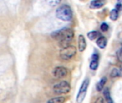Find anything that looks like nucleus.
I'll return each mask as SVG.
<instances>
[{"mask_svg":"<svg viewBox=\"0 0 122 103\" xmlns=\"http://www.w3.org/2000/svg\"><path fill=\"white\" fill-rule=\"evenodd\" d=\"M74 36V31L70 28H64L51 34L52 38L59 42V45L61 48H64L70 45Z\"/></svg>","mask_w":122,"mask_h":103,"instance_id":"obj_1","label":"nucleus"},{"mask_svg":"<svg viewBox=\"0 0 122 103\" xmlns=\"http://www.w3.org/2000/svg\"><path fill=\"white\" fill-rule=\"evenodd\" d=\"M72 10L69 5L64 4L59 6L56 10V16L61 21L69 22L72 19Z\"/></svg>","mask_w":122,"mask_h":103,"instance_id":"obj_2","label":"nucleus"},{"mask_svg":"<svg viewBox=\"0 0 122 103\" xmlns=\"http://www.w3.org/2000/svg\"><path fill=\"white\" fill-rule=\"evenodd\" d=\"M76 54V47L70 44L66 47L61 49L59 52V56L64 60H69L73 58Z\"/></svg>","mask_w":122,"mask_h":103,"instance_id":"obj_3","label":"nucleus"},{"mask_svg":"<svg viewBox=\"0 0 122 103\" xmlns=\"http://www.w3.org/2000/svg\"><path fill=\"white\" fill-rule=\"evenodd\" d=\"M71 90V86L69 83L66 81H61L56 85H54L53 87V90L54 93L57 95H63L67 94Z\"/></svg>","mask_w":122,"mask_h":103,"instance_id":"obj_4","label":"nucleus"},{"mask_svg":"<svg viewBox=\"0 0 122 103\" xmlns=\"http://www.w3.org/2000/svg\"><path fill=\"white\" fill-rule=\"evenodd\" d=\"M89 82H90L89 79H85L84 82H82L79 88V92L77 94V96H76V103H82L84 100V98L86 97V92L89 85Z\"/></svg>","mask_w":122,"mask_h":103,"instance_id":"obj_5","label":"nucleus"},{"mask_svg":"<svg viewBox=\"0 0 122 103\" xmlns=\"http://www.w3.org/2000/svg\"><path fill=\"white\" fill-rule=\"evenodd\" d=\"M68 74V70L66 67H56L54 71H53V75L55 78L56 79H62L65 77Z\"/></svg>","mask_w":122,"mask_h":103,"instance_id":"obj_6","label":"nucleus"},{"mask_svg":"<svg viewBox=\"0 0 122 103\" xmlns=\"http://www.w3.org/2000/svg\"><path fill=\"white\" fill-rule=\"evenodd\" d=\"M99 56L97 53H95L92 55V61L90 62V69L92 70H97L99 67Z\"/></svg>","mask_w":122,"mask_h":103,"instance_id":"obj_7","label":"nucleus"},{"mask_svg":"<svg viewBox=\"0 0 122 103\" xmlns=\"http://www.w3.org/2000/svg\"><path fill=\"white\" fill-rule=\"evenodd\" d=\"M86 47V42L84 37L80 34L78 37V49L79 52H84Z\"/></svg>","mask_w":122,"mask_h":103,"instance_id":"obj_8","label":"nucleus"},{"mask_svg":"<svg viewBox=\"0 0 122 103\" xmlns=\"http://www.w3.org/2000/svg\"><path fill=\"white\" fill-rule=\"evenodd\" d=\"M105 4V0H92L90 2L89 7L92 9H97L103 7Z\"/></svg>","mask_w":122,"mask_h":103,"instance_id":"obj_9","label":"nucleus"},{"mask_svg":"<svg viewBox=\"0 0 122 103\" xmlns=\"http://www.w3.org/2000/svg\"><path fill=\"white\" fill-rule=\"evenodd\" d=\"M97 44L101 49L105 48L107 44V38L105 37H104V36H100L97 39Z\"/></svg>","mask_w":122,"mask_h":103,"instance_id":"obj_10","label":"nucleus"},{"mask_svg":"<svg viewBox=\"0 0 122 103\" xmlns=\"http://www.w3.org/2000/svg\"><path fill=\"white\" fill-rule=\"evenodd\" d=\"M104 100L107 102V103H113V100L112 98L109 89L107 87L104 90Z\"/></svg>","mask_w":122,"mask_h":103,"instance_id":"obj_11","label":"nucleus"},{"mask_svg":"<svg viewBox=\"0 0 122 103\" xmlns=\"http://www.w3.org/2000/svg\"><path fill=\"white\" fill-rule=\"evenodd\" d=\"M65 101H66V98L64 97L59 96V97L53 98L49 100L47 103H64Z\"/></svg>","mask_w":122,"mask_h":103,"instance_id":"obj_12","label":"nucleus"},{"mask_svg":"<svg viewBox=\"0 0 122 103\" xmlns=\"http://www.w3.org/2000/svg\"><path fill=\"white\" fill-rule=\"evenodd\" d=\"M87 37L90 40L93 41L94 39H97L100 37V34H99V32L97 31H92V32H88Z\"/></svg>","mask_w":122,"mask_h":103,"instance_id":"obj_13","label":"nucleus"},{"mask_svg":"<svg viewBox=\"0 0 122 103\" xmlns=\"http://www.w3.org/2000/svg\"><path fill=\"white\" fill-rule=\"evenodd\" d=\"M106 82H107V78H106V77H102V78L101 79V80L97 83V86H96L97 90L99 91V92L102 91V90L104 89Z\"/></svg>","mask_w":122,"mask_h":103,"instance_id":"obj_14","label":"nucleus"},{"mask_svg":"<svg viewBox=\"0 0 122 103\" xmlns=\"http://www.w3.org/2000/svg\"><path fill=\"white\" fill-rule=\"evenodd\" d=\"M119 11L117 10L116 9H112L111 11H110V14H109V17L110 19L112 20V21H116L117 20L118 17H119Z\"/></svg>","mask_w":122,"mask_h":103,"instance_id":"obj_15","label":"nucleus"},{"mask_svg":"<svg viewBox=\"0 0 122 103\" xmlns=\"http://www.w3.org/2000/svg\"><path fill=\"white\" fill-rule=\"evenodd\" d=\"M122 72L121 71L120 69H118V68H114L111 72V77L112 78H115V77H120L122 76Z\"/></svg>","mask_w":122,"mask_h":103,"instance_id":"obj_16","label":"nucleus"},{"mask_svg":"<svg viewBox=\"0 0 122 103\" xmlns=\"http://www.w3.org/2000/svg\"><path fill=\"white\" fill-rule=\"evenodd\" d=\"M61 0H45V1L46 2L47 4H49V6H57Z\"/></svg>","mask_w":122,"mask_h":103,"instance_id":"obj_17","label":"nucleus"},{"mask_svg":"<svg viewBox=\"0 0 122 103\" xmlns=\"http://www.w3.org/2000/svg\"><path fill=\"white\" fill-rule=\"evenodd\" d=\"M100 28H101V30H102V32H107V31L109 29V25H108L107 23L104 22V23H102V24H101Z\"/></svg>","mask_w":122,"mask_h":103,"instance_id":"obj_18","label":"nucleus"},{"mask_svg":"<svg viewBox=\"0 0 122 103\" xmlns=\"http://www.w3.org/2000/svg\"><path fill=\"white\" fill-rule=\"evenodd\" d=\"M117 54V59H118V60H119L121 63H122V47H121V48L118 50Z\"/></svg>","mask_w":122,"mask_h":103,"instance_id":"obj_19","label":"nucleus"},{"mask_svg":"<svg viewBox=\"0 0 122 103\" xmlns=\"http://www.w3.org/2000/svg\"><path fill=\"white\" fill-rule=\"evenodd\" d=\"M94 103H106V101L104 100V99L102 97H99Z\"/></svg>","mask_w":122,"mask_h":103,"instance_id":"obj_20","label":"nucleus"},{"mask_svg":"<svg viewBox=\"0 0 122 103\" xmlns=\"http://www.w3.org/2000/svg\"><path fill=\"white\" fill-rule=\"evenodd\" d=\"M117 3H119V4H122V0H117Z\"/></svg>","mask_w":122,"mask_h":103,"instance_id":"obj_21","label":"nucleus"},{"mask_svg":"<svg viewBox=\"0 0 122 103\" xmlns=\"http://www.w3.org/2000/svg\"><path fill=\"white\" fill-rule=\"evenodd\" d=\"M120 70H121V71H122V67H121V69H120Z\"/></svg>","mask_w":122,"mask_h":103,"instance_id":"obj_22","label":"nucleus"}]
</instances>
